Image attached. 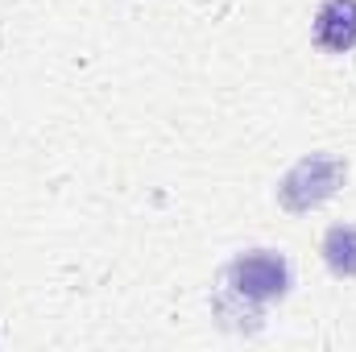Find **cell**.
Masks as SVG:
<instances>
[{
	"instance_id": "1",
	"label": "cell",
	"mask_w": 356,
	"mask_h": 352,
	"mask_svg": "<svg viewBox=\"0 0 356 352\" xmlns=\"http://www.w3.org/2000/svg\"><path fill=\"white\" fill-rule=\"evenodd\" d=\"M228 286L232 294L249 298V303H273V298H286L290 290V262L273 249H253V253H241L236 262H228Z\"/></svg>"
},
{
	"instance_id": "2",
	"label": "cell",
	"mask_w": 356,
	"mask_h": 352,
	"mask_svg": "<svg viewBox=\"0 0 356 352\" xmlns=\"http://www.w3.org/2000/svg\"><path fill=\"white\" fill-rule=\"evenodd\" d=\"M340 178H344V162H340V158H323V154H315V158L298 162L290 175L282 178L277 195H282V203H286L290 211H307V207L323 203V199L340 186Z\"/></svg>"
},
{
	"instance_id": "3",
	"label": "cell",
	"mask_w": 356,
	"mask_h": 352,
	"mask_svg": "<svg viewBox=\"0 0 356 352\" xmlns=\"http://www.w3.org/2000/svg\"><path fill=\"white\" fill-rule=\"evenodd\" d=\"M315 46L327 54L356 50V0H323L315 13Z\"/></svg>"
},
{
	"instance_id": "4",
	"label": "cell",
	"mask_w": 356,
	"mask_h": 352,
	"mask_svg": "<svg viewBox=\"0 0 356 352\" xmlns=\"http://www.w3.org/2000/svg\"><path fill=\"white\" fill-rule=\"evenodd\" d=\"M323 262L336 278H356V228L336 224L323 237Z\"/></svg>"
}]
</instances>
